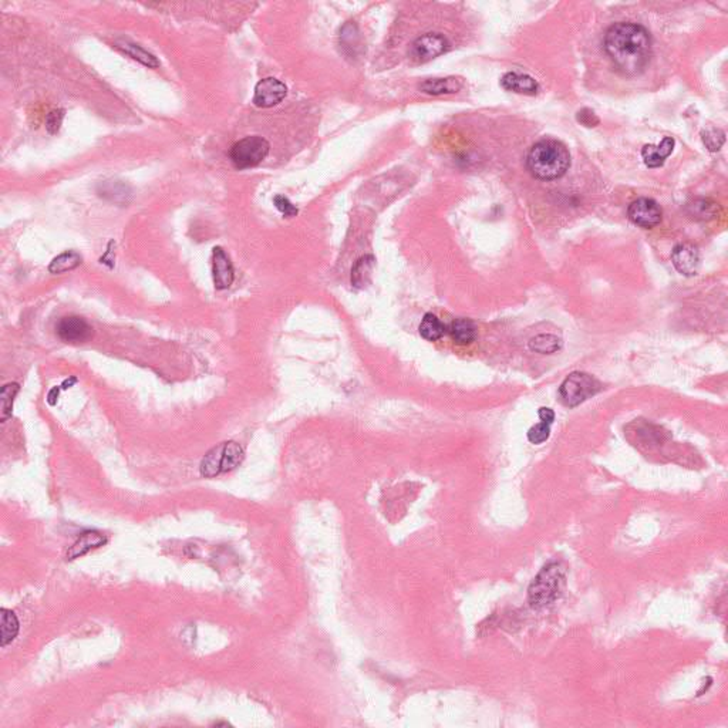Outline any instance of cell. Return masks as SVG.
Returning a JSON list of instances; mask_svg holds the SVG:
<instances>
[{"label":"cell","instance_id":"23","mask_svg":"<svg viewBox=\"0 0 728 728\" xmlns=\"http://www.w3.org/2000/svg\"><path fill=\"white\" fill-rule=\"evenodd\" d=\"M718 205L716 202H711L710 200H694L691 204L687 205L688 215L694 219H713L717 215Z\"/></svg>","mask_w":728,"mask_h":728},{"label":"cell","instance_id":"28","mask_svg":"<svg viewBox=\"0 0 728 728\" xmlns=\"http://www.w3.org/2000/svg\"><path fill=\"white\" fill-rule=\"evenodd\" d=\"M63 119H64V110H53V111H50L49 116H47V120H46V127H47L50 134H54V132H58L60 130Z\"/></svg>","mask_w":728,"mask_h":728},{"label":"cell","instance_id":"7","mask_svg":"<svg viewBox=\"0 0 728 728\" xmlns=\"http://www.w3.org/2000/svg\"><path fill=\"white\" fill-rule=\"evenodd\" d=\"M627 215L634 225L650 229L661 222L663 211L655 200L639 198L629 205Z\"/></svg>","mask_w":728,"mask_h":728},{"label":"cell","instance_id":"31","mask_svg":"<svg viewBox=\"0 0 728 728\" xmlns=\"http://www.w3.org/2000/svg\"><path fill=\"white\" fill-rule=\"evenodd\" d=\"M59 393H60V388H59V387H54V388H51V390L49 391V395H47V399H46V400H47V403H49L50 406H55V404H58V401H59Z\"/></svg>","mask_w":728,"mask_h":728},{"label":"cell","instance_id":"3","mask_svg":"<svg viewBox=\"0 0 728 728\" xmlns=\"http://www.w3.org/2000/svg\"><path fill=\"white\" fill-rule=\"evenodd\" d=\"M565 584V569L561 564L551 562L545 565L528 589V600L534 609L551 606L562 595Z\"/></svg>","mask_w":728,"mask_h":728},{"label":"cell","instance_id":"29","mask_svg":"<svg viewBox=\"0 0 728 728\" xmlns=\"http://www.w3.org/2000/svg\"><path fill=\"white\" fill-rule=\"evenodd\" d=\"M273 202H275V207L281 211L286 218H292L297 215V208L286 197H284V195H276Z\"/></svg>","mask_w":728,"mask_h":728},{"label":"cell","instance_id":"20","mask_svg":"<svg viewBox=\"0 0 728 728\" xmlns=\"http://www.w3.org/2000/svg\"><path fill=\"white\" fill-rule=\"evenodd\" d=\"M0 614H2V625H0V640H2V646L5 648L17 637V634H19V621H17L16 614L12 610H8L5 607L0 610Z\"/></svg>","mask_w":728,"mask_h":728},{"label":"cell","instance_id":"26","mask_svg":"<svg viewBox=\"0 0 728 728\" xmlns=\"http://www.w3.org/2000/svg\"><path fill=\"white\" fill-rule=\"evenodd\" d=\"M725 141L724 131L718 128H711L703 132V143L710 151H718Z\"/></svg>","mask_w":728,"mask_h":728},{"label":"cell","instance_id":"22","mask_svg":"<svg viewBox=\"0 0 728 728\" xmlns=\"http://www.w3.org/2000/svg\"><path fill=\"white\" fill-rule=\"evenodd\" d=\"M80 263H81V257L77 254V252L67 250L64 252V254L59 255L58 258H54L51 261V263L49 265V272L54 275L64 273V272L76 269L77 266H80Z\"/></svg>","mask_w":728,"mask_h":728},{"label":"cell","instance_id":"32","mask_svg":"<svg viewBox=\"0 0 728 728\" xmlns=\"http://www.w3.org/2000/svg\"><path fill=\"white\" fill-rule=\"evenodd\" d=\"M76 383H77V379H76V377H71L70 380L67 379V380H64V383L62 384V388H64V390H66V388H70V387H71L73 384H76Z\"/></svg>","mask_w":728,"mask_h":728},{"label":"cell","instance_id":"12","mask_svg":"<svg viewBox=\"0 0 728 728\" xmlns=\"http://www.w3.org/2000/svg\"><path fill=\"white\" fill-rule=\"evenodd\" d=\"M212 275H214V284H215V288L218 291H223V289H228L234 279H235V272H234V265L229 259V257L225 254V250H223L222 248L216 246L214 248V254H212Z\"/></svg>","mask_w":728,"mask_h":728},{"label":"cell","instance_id":"21","mask_svg":"<svg viewBox=\"0 0 728 728\" xmlns=\"http://www.w3.org/2000/svg\"><path fill=\"white\" fill-rule=\"evenodd\" d=\"M562 347V340L555 334H539L529 342V349L541 354H552Z\"/></svg>","mask_w":728,"mask_h":728},{"label":"cell","instance_id":"9","mask_svg":"<svg viewBox=\"0 0 728 728\" xmlns=\"http://www.w3.org/2000/svg\"><path fill=\"white\" fill-rule=\"evenodd\" d=\"M55 333L66 343H84L92 339L93 327L80 316H66L55 326Z\"/></svg>","mask_w":728,"mask_h":728},{"label":"cell","instance_id":"11","mask_svg":"<svg viewBox=\"0 0 728 728\" xmlns=\"http://www.w3.org/2000/svg\"><path fill=\"white\" fill-rule=\"evenodd\" d=\"M671 262L682 275L694 276L702 266V257L694 245L680 243L671 252Z\"/></svg>","mask_w":728,"mask_h":728},{"label":"cell","instance_id":"10","mask_svg":"<svg viewBox=\"0 0 728 728\" xmlns=\"http://www.w3.org/2000/svg\"><path fill=\"white\" fill-rule=\"evenodd\" d=\"M288 94L286 84L281 80L268 77L261 80L254 94V104L261 108H269L273 105H277Z\"/></svg>","mask_w":728,"mask_h":728},{"label":"cell","instance_id":"13","mask_svg":"<svg viewBox=\"0 0 728 728\" xmlns=\"http://www.w3.org/2000/svg\"><path fill=\"white\" fill-rule=\"evenodd\" d=\"M501 86L508 92H514L518 94H528V96H534L539 90L538 83L535 81L534 77H530L528 74L514 73V71L507 73L501 78Z\"/></svg>","mask_w":728,"mask_h":728},{"label":"cell","instance_id":"5","mask_svg":"<svg viewBox=\"0 0 728 728\" xmlns=\"http://www.w3.org/2000/svg\"><path fill=\"white\" fill-rule=\"evenodd\" d=\"M600 390V384L592 376L575 372L569 374L559 387V397L566 407H578L587 399L595 396Z\"/></svg>","mask_w":728,"mask_h":728},{"label":"cell","instance_id":"16","mask_svg":"<svg viewBox=\"0 0 728 728\" xmlns=\"http://www.w3.org/2000/svg\"><path fill=\"white\" fill-rule=\"evenodd\" d=\"M462 87V80L457 77H445V78H433L424 81L419 89L431 96L440 94H454Z\"/></svg>","mask_w":728,"mask_h":728},{"label":"cell","instance_id":"14","mask_svg":"<svg viewBox=\"0 0 728 728\" xmlns=\"http://www.w3.org/2000/svg\"><path fill=\"white\" fill-rule=\"evenodd\" d=\"M675 150V139L664 137L659 146L648 144L641 150V157L649 168H660Z\"/></svg>","mask_w":728,"mask_h":728},{"label":"cell","instance_id":"4","mask_svg":"<svg viewBox=\"0 0 728 728\" xmlns=\"http://www.w3.org/2000/svg\"><path fill=\"white\" fill-rule=\"evenodd\" d=\"M245 458L243 448L235 442L228 441L222 442L216 447H214L211 451L207 453V456L202 458L200 465V472L205 478H214L218 477L220 474L231 472L236 467L241 465V462Z\"/></svg>","mask_w":728,"mask_h":728},{"label":"cell","instance_id":"30","mask_svg":"<svg viewBox=\"0 0 728 728\" xmlns=\"http://www.w3.org/2000/svg\"><path fill=\"white\" fill-rule=\"evenodd\" d=\"M538 415L541 418V422L544 423H548L552 426V423L555 422V413L552 408H548V407H541L539 411H538Z\"/></svg>","mask_w":728,"mask_h":728},{"label":"cell","instance_id":"17","mask_svg":"<svg viewBox=\"0 0 728 728\" xmlns=\"http://www.w3.org/2000/svg\"><path fill=\"white\" fill-rule=\"evenodd\" d=\"M447 331L450 333L453 340L458 345H469L477 339V327H475L474 322L469 319H456L448 326Z\"/></svg>","mask_w":728,"mask_h":728},{"label":"cell","instance_id":"15","mask_svg":"<svg viewBox=\"0 0 728 728\" xmlns=\"http://www.w3.org/2000/svg\"><path fill=\"white\" fill-rule=\"evenodd\" d=\"M107 544V538L100 534L97 530H86L78 537V539L73 544V546L67 551V559L73 561L76 557H80L83 555L89 553L93 549H97Z\"/></svg>","mask_w":728,"mask_h":728},{"label":"cell","instance_id":"2","mask_svg":"<svg viewBox=\"0 0 728 728\" xmlns=\"http://www.w3.org/2000/svg\"><path fill=\"white\" fill-rule=\"evenodd\" d=\"M526 166L529 173L538 180H557L569 170L571 154L566 146L557 139H541L530 148Z\"/></svg>","mask_w":728,"mask_h":728},{"label":"cell","instance_id":"19","mask_svg":"<svg viewBox=\"0 0 728 728\" xmlns=\"http://www.w3.org/2000/svg\"><path fill=\"white\" fill-rule=\"evenodd\" d=\"M418 330H419V334H422V338H424L426 340L437 342L445 334L447 327L435 315L427 313L424 315L422 323H419Z\"/></svg>","mask_w":728,"mask_h":728},{"label":"cell","instance_id":"24","mask_svg":"<svg viewBox=\"0 0 728 728\" xmlns=\"http://www.w3.org/2000/svg\"><path fill=\"white\" fill-rule=\"evenodd\" d=\"M119 49H123L127 54H130L132 59L141 62L143 64L148 66V67H157L159 63L158 60L154 58V55L148 51H146L143 47H139L138 44H132V43H124V44H119L117 46Z\"/></svg>","mask_w":728,"mask_h":728},{"label":"cell","instance_id":"1","mask_svg":"<svg viewBox=\"0 0 728 728\" xmlns=\"http://www.w3.org/2000/svg\"><path fill=\"white\" fill-rule=\"evenodd\" d=\"M603 47L616 69L627 76L640 74L652 59L650 33L637 23L621 21L610 26Z\"/></svg>","mask_w":728,"mask_h":728},{"label":"cell","instance_id":"25","mask_svg":"<svg viewBox=\"0 0 728 728\" xmlns=\"http://www.w3.org/2000/svg\"><path fill=\"white\" fill-rule=\"evenodd\" d=\"M19 393V384L9 383L5 384L0 393V399H2V423H6L8 418L12 417V408L16 395Z\"/></svg>","mask_w":728,"mask_h":728},{"label":"cell","instance_id":"8","mask_svg":"<svg viewBox=\"0 0 728 728\" xmlns=\"http://www.w3.org/2000/svg\"><path fill=\"white\" fill-rule=\"evenodd\" d=\"M448 40L440 33H427L418 37L410 50L411 58L418 63L430 62L448 50Z\"/></svg>","mask_w":728,"mask_h":728},{"label":"cell","instance_id":"6","mask_svg":"<svg viewBox=\"0 0 728 728\" xmlns=\"http://www.w3.org/2000/svg\"><path fill=\"white\" fill-rule=\"evenodd\" d=\"M269 150L270 146L265 138L259 135L245 137L232 146L229 151V158L236 168L245 170V168L259 165L269 154Z\"/></svg>","mask_w":728,"mask_h":728},{"label":"cell","instance_id":"27","mask_svg":"<svg viewBox=\"0 0 728 728\" xmlns=\"http://www.w3.org/2000/svg\"><path fill=\"white\" fill-rule=\"evenodd\" d=\"M549 435H551V424L544 423V422H541L539 424H535L534 427H530L528 431V440L535 445L545 442L549 438Z\"/></svg>","mask_w":728,"mask_h":728},{"label":"cell","instance_id":"18","mask_svg":"<svg viewBox=\"0 0 728 728\" xmlns=\"http://www.w3.org/2000/svg\"><path fill=\"white\" fill-rule=\"evenodd\" d=\"M373 268H374L373 257L369 255V257L360 258L352 269V285L357 289L366 286L370 282Z\"/></svg>","mask_w":728,"mask_h":728}]
</instances>
